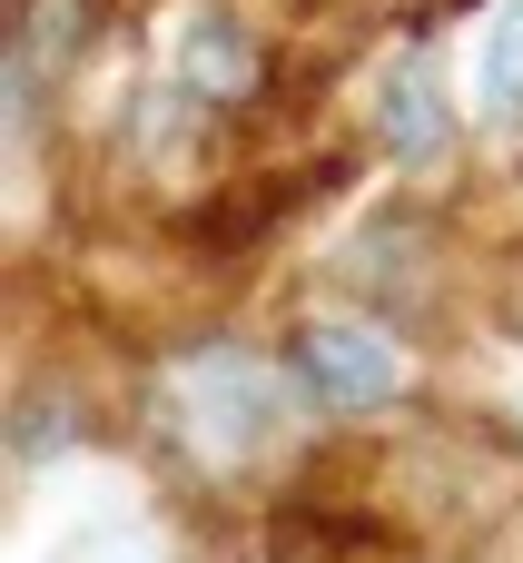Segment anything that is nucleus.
<instances>
[{
  "instance_id": "39448f33",
  "label": "nucleus",
  "mask_w": 523,
  "mask_h": 563,
  "mask_svg": "<svg viewBox=\"0 0 523 563\" xmlns=\"http://www.w3.org/2000/svg\"><path fill=\"white\" fill-rule=\"evenodd\" d=\"M188 79L198 89H247V40L227 30V10L188 20Z\"/></svg>"
},
{
  "instance_id": "7ed1b4c3",
  "label": "nucleus",
  "mask_w": 523,
  "mask_h": 563,
  "mask_svg": "<svg viewBox=\"0 0 523 563\" xmlns=\"http://www.w3.org/2000/svg\"><path fill=\"white\" fill-rule=\"evenodd\" d=\"M376 129H386V148H396L405 168H425V158L445 148V109H435V79H425V59H405V69L386 79V99H376Z\"/></svg>"
},
{
  "instance_id": "20e7f679",
  "label": "nucleus",
  "mask_w": 523,
  "mask_h": 563,
  "mask_svg": "<svg viewBox=\"0 0 523 563\" xmlns=\"http://www.w3.org/2000/svg\"><path fill=\"white\" fill-rule=\"evenodd\" d=\"M475 99H485V119H523V0H504L494 20H485V59H475Z\"/></svg>"
},
{
  "instance_id": "f03ea898",
  "label": "nucleus",
  "mask_w": 523,
  "mask_h": 563,
  "mask_svg": "<svg viewBox=\"0 0 523 563\" xmlns=\"http://www.w3.org/2000/svg\"><path fill=\"white\" fill-rule=\"evenodd\" d=\"M188 396H198V435H208L218 455H257V445H277V376H267V366H247V356H208V366L188 376Z\"/></svg>"
},
{
  "instance_id": "f257e3e1",
  "label": "nucleus",
  "mask_w": 523,
  "mask_h": 563,
  "mask_svg": "<svg viewBox=\"0 0 523 563\" xmlns=\"http://www.w3.org/2000/svg\"><path fill=\"white\" fill-rule=\"evenodd\" d=\"M297 366H307V386H316L336 416H366V406H386V396L405 386V366H396V346H386L376 327H307V336H297Z\"/></svg>"
}]
</instances>
